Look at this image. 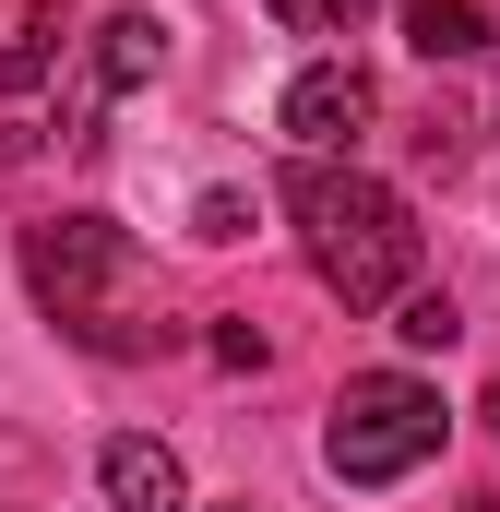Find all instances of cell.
<instances>
[{"instance_id":"6da1fadb","label":"cell","mask_w":500,"mask_h":512,"mask_svg":"<svg viewBox=\"0 0 500 512\" xmlns=\"http://www.w3.org/2000/svg\"><path fill=\"white\" fill-rule=\"evenodd\" d=\"M286 203H298L310 274H322V286H334L346 310H393V298L417 286V215H405V191H393V179H370V167H322V155H298Z\"/></svg>"},{"instance_id":"277c9868","label":"cell","mask_w":500,"mask_h":512,"mask_svg":"<svg viewBox=\"0 0 500 512\" xmlns=\"http://www.w3.org/2000/svg\"><path fill=\"white\" fill-rule=\"evenodd\" d=\"M274 120H286V143H298V155L358 167V131L381 120V84L358 72V48H346V60H310V72L286 84V108H274Z\"/></svg>"},{"instance_id":"3957f363","label":"cell","mask_w":500,"mask_h":512,"mask_svg":"<svg viewBox=\"0 0 500 512\" xmlns=\"http://www.w3.org/2000/svg\"><path fill=\"white\" fill-rule=\"evenodd\" d=\"M441 429H453V405L417 382V370H358V382L334 393V417H322V465L346 489H405L441 453Z\"/></svg>"},{"instance_id":"ba28073f","label":"cell","mask_w":500,"mask_h":512,"mask_svg":"<svg viewBox=\"0 0 500 512\" xmlns=\"http://www.w3.org/2000/svg\"><path fill=\"white\" fill-rule=\"evenodd\" d=\"M60 36H72V0H36L12 36H0V96H24V84H48V60H60Z\"/></svg>"},{"instance_id":"30bf717a","label":"cell","mask_w":500,"mask_h":512,"mask_svg":"<svg viewBox=\"0 0 500 512\" xmlns=\"http://www.w3.org/2000/svg\"><path fill=\"white\" fill-rule=\"evenodd\" d=\"M393 334H405L417 358H429V346H453V334H465V310H453V286H405V298H393Z\"/></svg>"},{"instance_id":"5b68a950","label":"cell","mask_w":500,"mask_h":512,"mask_svg":"<svg viewBox=\"0 0 500 512\" xmlns=\"http://www.w3.org/2000/svg\"><path fill=\"white\" fill-rule=\"evenodd\" d=\"M96 489L120 512H191V477H179V453L167 441H143V429H120L108 453H96Z\"/></svg>"},{"instance_id":"7c38bea8","label":"cell","mask_w":500,"mask_h":512,"mask_svg":"<svg viewBox=\"0 0 500 512\" xmlns=\"http://www.w3.org/2000/svg\"><path fill=\"white\" fill-rule=\"evenodd\" d=\"M489 429H500V382H489Z\"/></svg>"},{"instance_id":"8992f818","label":"cell","mask_w":500,"mask_h":512,"mask_svg":"<svg viewBox=\"0 0 500 512\" xmlns=\"http://www.w3.org/2000/svg\"><path fill=\"white\" fill-rule=\"evenodd\" d=\"M155 72H167V12L120 0V12L96 24V96H143Z\"/></svg>"},{"instance_id":"52a82bcc","label":"cell","mask_w":500,"mask_h":512,"mask_svg":"<svg viewBox=\"0 0 500 512\" xmlns=\"http://www.w3.org/2000/svg\"><path fill=\"white\" fill-rule=\"evenodd\" d=\"M405 36H417L429 72L441 60H489V0H405Z\"/></svg>"},{"instance_id":"7a4b0ae2","label":"cell","mask_w":500,"mask_h":512,"mask_svg":"<svg viewBox=\"0 0 500 512\" xmlns=\"http://www.w3.org/2000/svg\"><path fill=\"white\" fill-rule=\"evenodd\" d=\"M24 286L48 298V322L96 358H143V310H131V239L108 215H60V227H24Z\"/></svg>"},{"instance_id":"9c48e42d","label":"cell","mask_w":500,"mask_h":512,"mask_svg":"<svg viewBox=\"0 0 500 512\" xmlns=\"http://www.w3.org/2000/svg\"><path fill=\"white\" fill-rule=\"evenodd\" d=\"M286 36H322V60H346V36H370V12L381 0H262Z\"/></svg>"},{"instance_id":"8fae6325","label":"cell","mask_w":500,"mask_h":512,"mask_svg":"<svg viewBox=\"0 0 500 512\" xmlns=\"http://www.w3.org/2000/svg\"><path fill=\"white\" fill-rule=\"evenodd\" d=\"M191 239H203V251H239L250 239V191H203V203H191Z\"/></svg>"}]
</instances>
